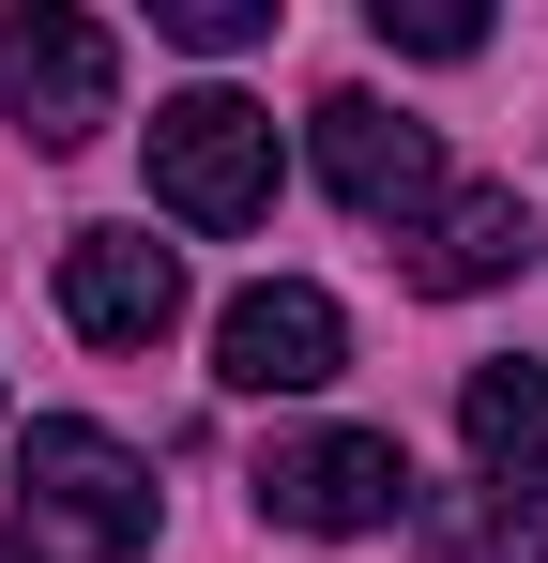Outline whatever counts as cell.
Wrapping results in <instances>:
<instances>
[{"mask_svg":"<svg viewBox=\"0 0 548 563\" xmlns=\"http://www.w3.org/2000/svg\"><path fill=\"white\" fill-rule=\"evenodd\" d=\"M153 457H122L107 427L46 411L31 457H15V563H138L153 549Z\"/></svg>","mask_w":548,"mask_h":563,"instance_id":"1","label":"cell"},{"mask_svg":"<svg viewBox=\"0 0 548 563\" xmlns=\"http://www.w3.org/2000/svg\"><path fill=\"white\" fill-rule=\"evenodd\" d=\"M0 122L31 153H91L122 122V31L77 15V0H15L0 15Z\"/></svg>","mask_w":548,"mask_h":563,"instance_id":"2","label":"cell"},{"mask_svg":"<svg viewBox=\"0 0 548 563\" xmlns=\"http://www.w3.org/2000/svg\"><path fill=\"white\" fill-rule=\"evenodd\" d=\"M153 198L183 229H260L274 213V107L260 92H168L153 107Z\"/></svg>","mask_w":548,"mask_h":563,"instance_id":"3","label":"cell"},{"mask_svg":"<svg viewBox=\"0 0 548 563\" xmlns=\"http://www.w3.org/2000/svg\"><path fill=\"white\" fill-rule=\"evenodd\" d=\"M412 503H427V487H412V457H396L381 427H305V442L260 457V518L274 533H320V549H336V533H396Z\"/></svg>","mask_w":548,"mask_h":563,"instance_id":"4","label":"cell"},{"mask_svg":"<svg viewBox=\"0 0 548 563\" xmlns=\"http://www.w3.org/2000/svg\"><path fill=\"white\" fill-rule=\"evenodd\" d=\"M305 122H320V184H336V213H365V229H427V213H442L427 122H396L381 92H320Z\"/></svg>","mask_w":548,"mask_h":563,"instance_id":"5","label":"cell"},{"mask_svg":"<svg viewBox=\"0 0 548 563\" xmlns=\"http://www.w3.org/2000/svg\"><path fill=\"white\" fill-rule=\"evenodd\" d=\"M336 366H351V320H336V289H305V275L229 289V320H213V380H229V396H320Z\"/></svg>","mask_w":548,"mask_h":563,"instance_id":"6","label":"cell"},{"mask_svg":"<svg viewBox=\"0 0 548 563\" xmlns=\"http://www.w3.org/2000/svg\"><path fill=\"white\" fill-rule=\"evenodd\" d=\"M62 320H77L91 351H153L183 320V260L153 229H77V244H62Z\"/></svg>","mask_w":548,"mask_h":563,"instance_id":"7","label":"cell"},{"mask_svg":"<svg viewBox=\"0 0 548 563\" xmlns=\"http://www.w3.org/2000/svg\"><path fill=\"white\" fill-rule=\"evenodd\" d=\"M518 260H534V198L518 184H457L442 213H427V229H412V289H503L518 275Z\"/></svg>","mask_w":548,"mask_h":563,"instance_id":"8","label":"cell"},{"mask_svg":"<svg viewBox=\"0 0 548 563\" xmlns=\"http://www.w3.org/2000/svg\"><path fill=\"white\" fill-rule=\"evenodd\" d=\"M457 442H472V472L503 503H534L548 487V366H472L457 380Z\"/></svg>","mask_w":548,"mask_h":563,"instance_id":"9","label":"cell"},{"mask_svg":"<svg viewBox=\"0 0 548 563\" xmlns=\"http://www.w3.org/2000/svg\"><path fill=\"white\" fill-rule=\"evenodd\" d=\"M412 533H427V563H548V518L503 503V487H427Z\"/></svg>","mask_w":548,"mask_h":563,"instance_id":"10","label":"cell"},{"mask_svg":"<svg viewBox=\"0 0 548 563\" xmlns=\"http://www.w3.org/2000/svg\"><path fill=\"white\" fill-rule=\"evenodd\" d=\"M381 46H396V62H472L487 15H472V0H381Z\"/></svg>","mask_w":548,"mask_h":563,"instance_id":"11","label":"cell"},{"mask_svg":"<svg viewBox=\"0 0 548 563\" xmlns=\"http://www.w3.org/2000/svg\"><path fill=\"white\" fill-rule=\"evenodd\" d=\"M153 31L198 46V62H229V46H260V31H274V0H153Z\"/></svg>","mask_w":548,"mask_h":563,"instance_id":"12","label":"cell"}]
</instances>
